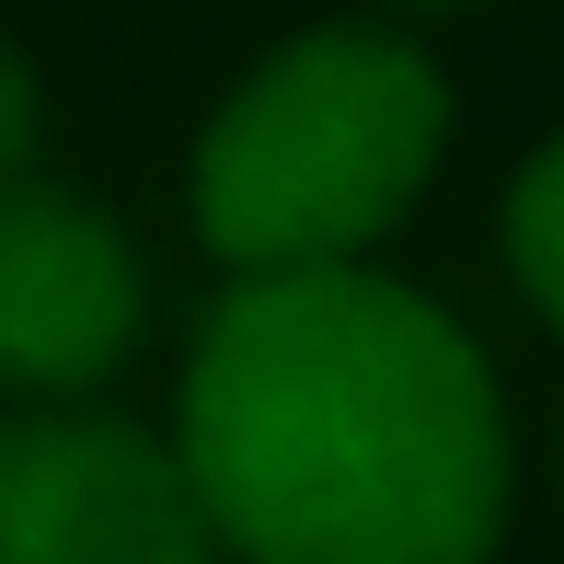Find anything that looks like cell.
Instances as JSON below:
<instances>
[{
	"label": "cell",
	"mask_w": 564,
	"mask_h": 564,
	"mask_svg": "<svg viewBox=\"0 0 564 564\" xmlns=\"http://www.w3.org/2000/svg\"><path fill=\"white\" fill-rule=\"evenodd\" d=\"M150 335V265L105 196L0 173V403H105Z\"/></svg>",
	"instance_id": "3"
},
{
	"label": "cell",
	"mask_w": 564,
	"mask_h": 564,
	"mask_svg": "<svg viewBox=\"0 0 564 564\" xmlns=\"http://www.w3.org/2000/svg\"><path fill=\"white\" fill-rule=\"evenodd\" d=\"M553 496H564V426H553Z\"/></svg>",
	"instance_id": "8"
},
{
	"label": "cell",
	"mask_w": 564,
	"mask_h": 564,
	"mask_svg": "<svg viewBox=\"0 0 564 564\" xmlns=\"http://www.w3.org/2000/svg\"><path fill=\"white\" fill-rule=\"evenodd\" d=\"M392 23H460V12H484V0H380Z\"/></svg>",
	"instance_id": "7"
},
{
	"label": "cell",
	"mask_w": 564,
	"mask_h": 564,
	"mask_svg": "<svg viewBox=\"0 0 564 564\" xmlns=\"http://www.w3.org/2000/svg\"><path fill=\"white\" fill-rule=\"evenodd\" d=\"M35 162H46V69L0 23V173H35Z\"/></svg>",
	"instance_id": "6"
},
{
	"label": "cell",
	"mask_w": 564,
	"mask_h": 564,
	"mask_svg": "<svg viewBox=\"0 0 564 564\" xmlns=\"http://www.w3.org/2000/svg\"><path fill=\"white\" fill-rule=\"evenodd\" d=\"M162 438L219 564H496L519 530L496 357L392 265L230 276L185 335Z\"/></svg>",
	"instance_id": "1"
},
{
	"label": "cell",
	"mask_w": 564,
	"mask_h": 564,
	"mask_svg": "<svg viewBox=\"0 0 564 564\" xmlns=\"http://www.w3.org/2000/svg\"><path fill=\"white\" fill-rule=\"evenodd\" d=\"M496 253H507V289L519 312L564 346V127L507 173V208H496Z\"/></svg>",
	"instance_id": "5"
},
{
	"label": "cell",
	"mask_w": 564,
	"mask_h": 564,
	"mask_svg": "<svg viewBox=\"0 0 564 564\" xmlns=\"http://www.w3.org/2000/svg\"><path fill=\"white\" fill-rule=\"evenodd\" d=\"M12 415H23V403H0V449H12Z\"/></svg>",
	"instance_id": "9"
},
{
	"label": "cell",
	"mask_w": 564,
	"mask_h": 564,
	"mask_svg": "<svg viewBox=\"0 0 564 564\" xmlns=\"http://www.w3.org/2000/svg\"><path fill=\"white\" fill-rule=\"evenodd\" d=\"M0 564H219V530L162 426L23 403L0 449Z\"/></svg>",
	"instance_id": "4"
},
{
	"label": "cell",
	"mask_w": 564,
	"mask_h": 564,
	"mask_svg": "<svg viewBox=\"0 0 564 564\" xmlns=\"http://www.w3.org/2000/svg\"><path fill=\"white\" fill-rule=\"evenodd\" d=\"M449 139L460 93L415 23L392 12L300 23L196 116L185 230L230 276L369 265L449 173Z\"/></svg>",
	"instance_id": "2"
}]
</instances>
